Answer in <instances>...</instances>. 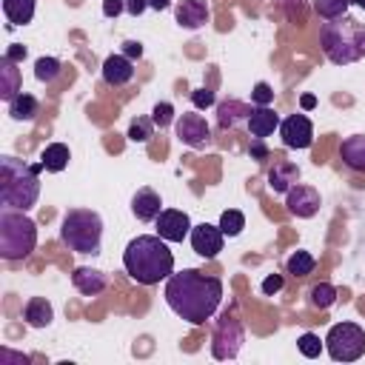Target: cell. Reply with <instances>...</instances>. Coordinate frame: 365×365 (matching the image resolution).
Masks as SVG:
<instances>
[{
  "mask_svg": "<svg viewBox=\"0 0 365 365\" xmlns=\"http://www.w3.org/2000/svg\"><path fill=\"white\" fill-rule=\"evenodd\" d=\"M14 66H17V63L3 54V60H0V77H3V83H0V97H3L6 103L20 94V71H17Z\"/></svg>",
  "mask_w": 365,
  "mask_h": 365,
  "instance_id": "obj_25",
  "label": "cell"
},
{
  "mask_svg": "<svg viewBox=\"0 0 365 365\" xmlns=\"http://www.w3.org/2000/svg\"><path fill=\"white\" fill-rule=\"evenodd\" d=\"M154 128H157V125H154L151 117H134L131 125H128V140H131V143H145Z\"/></svg>",
  "mask_w": 365,
  "mask_h": 365,
  "instance_id": "obj_32",
  "label": "cell"
},
{
  "mask_svg": "<svg viewBox=\"0 0 365 365\" xmlns=\"http://www.w3.org/2000/svg\"><path fill=\"white\" fill-rule=\"evenodd\" d=\"M71 282H74V288H77L83 297H97V294H103V291H106V285H108V277H106L100 268H88V265H80V268H74V274H71Z\"/></svg>",
  "mask_w": 365,
  "mask_h": 365,
  "instance_id": "obj_16",
  "label": "cell"
},
{
  "mask_svg": "<svg viewBox=\"0 0 365 365\" xmlns=\"http://www.w3.org/2000/svg\"><path fill=\"white\" fill-rule=\"evenodd\" d=\"M23 319H26L31 328H46V325H51V319H54V308H51V302H48L46 297H31V299L26 302V308H23Z\"/></svg>",
  "mask_w": 365,
  "mask_h": 365,
  "instance_id": "obj_22",
  "label": "cell"
},
{
  "mask_svg": "<svg viewBox=\"0 0 365 365\" xmlns=\"http://www.w3.org/2000/svg\"><path fill=\"white\" fill-rule=\"evenodd\" d=\"M339 157L351 171H365V134H351L339 145Z\"/></svg>",
  "mask_w": 365,
  "mask_h": 365,
  "instance_id": "obj_20",
  "label": "cell"
},
{
  "mask_svg": "<svg viewBox=\"0 0 365 365\" xmlns=\"http://www.w3.org/2000/svg\"><path fill=\"white\" fill-rule=\"evenodd\" d=\"M154 222H157V234L165 242H182L185 237H191V228H194L188 214L180 208H163Z\"/></svg>",
  "mask_w": 365,
  "mask_h": 365,
  "instance_id": "obj_10",
  "label": "cell"
},
{
  "mask_svg": "<svg viewBox=\"0 0 365 365\" xmlns=\"http://www.w3.org/2000/svg\"><path fill=\"white\" fill-rule=\"evenodd\" d=\"M299 106H302L305 111H311V108L317 106V97H314V94H302V97H299Z\"/></svg>",
  "mask_w": 365,
  "mask_h": 365,
  "instance_id": "obj_43",
  "label": "cell"
},
{
  "mask_svg": "<svg viewBox=\"0 0 365 365\" xmlns=\"http://www.w3.org/2000/svg\"><path fill=\"white\" fill-rule=\"evenodd\" d=\"M131 77H134V60H128L125 54L106 57V63H103V80L108 86H125V83H131Z\"/></svg>",
  "mask_w": 365,
  "mask_h": 365,
  "instance_id": "obj_19",
  "label": "cell"
},
{
  "mask_svg": "<svg viewBox=\"0 0 365 365\" xmlns=\"http://www.w3.org/2000/svg\"><path fill=\"white\" fill-rule=\"evenodd\" d=\"M354 3H356V6H359V9H365V0H354Z\"/></svg>",
  "mask_w": 365,
  "mask_h": 365,
  "instance_id": "obj_45",
  "label": "cell"
},
{
  "mask_svg": "<svg viewBox=\"0 0 365 365\" xmlns=\"http://www.w3.org/2000/svg\"><path fill=\"white\" fill-rule=\"evenodd\" d=\"M308 297H311V305H314V308L325 311V308H331V305L336 302V288H334L331 282H317V285L308 291Z\"/></svg>",
  "mask_w": 365,
  "mask_h": 365,
  "instance_id": "obj_30",
  "label": "cell"
},
{
  "mask_svg": "<svg viewBox=\"0 0 365 365\" xmlns=\"http://www.w3.org/2000/svg\"><path fill=\"white\" fill-rule=\"evenodd\" d=\"M259 288H262V294H265V297H274V294H279V291H282V277H279V274H268V277L262 279V285H259Z\"/></svg>",
  "mask_w": 365,
  "mask_h": 365,
  "instance_id": "obj_37",
  "label": "cell"
},
{
  "mask_svg": "<svg viewBox=\"0 0 365 365\" xmlns=\"http://www.w3.org/2000/svg\"><path fill=\"white\" fill-rule=\"evenodd\" d=\"M191 103H194L197 111H202V108H211V106L217 103V97H214L211 88H194V91H191Z\"/></svg>",
  "mask_w": 365,
  "mask_h": 365,
  "instance_id": "obj_36",
  "label": "cell"
},
{
  "mask_svg": "<svg viewBox=\"0 0 365 365\" xmlns=\"http://www.w3.org/2000/svg\"><path fill=\"white\" fill-rule=\"evenodd\" d=\"M248 151H251V157H254V160H265V157H268V148H265V143H262L259 137H254V143H251V148H248Z\"/></svg>",
  "mask_w": 365,
  "mask_h": 365,
  "instance_id": "obj_42",
  "label": "cell"
},
{
  "mask_svg": "<svg viewBox=\"0 0 365 365\" xmlns=\"http://www.w3.org/2000/svg\"><path fill=\"white\" fill-rule=\"evenodd\" d=\"M317 268V259L311 251H294L288 259H285V271L291 277H308L311 271Z\"/></svg>",
  "mask_w": 365,
  "mask_h": 365,
  "instance_id": "obj_27",
  "label": "cell"
},
{
  "mask_svg": "<svg viewBox=\"0 0 365 365\" xmlns=\"http://www.w3.org/2000/svg\"><path fill=\"white\" fill-rule=\"evenodd\" d=\"M60 240L68 251L77 254H100L103 245V217L91 208H71L60 222Z\"/></svg>",
  "mask_w": 365,
  "mask_h": 365,
  "instance_id": "obj_5",
  "label": "cell"
},
{
  "mask_svg": "<svg viewBox=\"0 0 365 365\" xmlns=\"http://www.w3.org/2000/svg\"><path fill=\"white\" fill-rule=\"evenodd\" d=\"M254 106L237 100V97H228L222 103H217V123L220 128H237L240 123H248V114H251Z\"/></svg>",
  "mask_w": 365,
  "mask_h": 365,
  "instance_id": "obj_17",
  "label": "cell"
},
{
  "mask_svg": "<svg viewBox=\"0 0 365 365\" xmlns=\"http://www.w3.org/2000/svg\"><path fill=\"white\" fill-rule=\"evenodd\" d=\"M123 268L140 285H157L174 274V254L160 234H140L125 245Z\"/></svg>",
  "mask_w": 365,
  "mask_h": 365,
  "instance_id": "obj_2",
  "label": "cell"
},
{
  "mask_svg": "<svg viewBox=\"0 0 365 365\" xmlns=\"http://www.w3.org/2000/svg\"><path fill=\"white\" fill-rule=\"evenodd\" d=\"M26 54H29V51H26V46H23V43H11V46L6 48V57H9V60H14V63L26 60Z\"/></svg>",
  "mask_w": 365,
  "mask_h": 365,
  "instance_id": "obj_40",
  "label": "cell"
},
{
  "mask_svg": "<svg viewBox=\"0 0 365 365\" xmlns=\"http://www.w3.org/2000/svg\"><path fill=\"white\" fill-rule=\"evenodd\" d=\"M325 348L334 362H356L365 354V331L356 322H336L325 334Z\"/></svg>",
  "mask_w": 365,
  "mask_h": 365,
  "instance_id": "obj_7",
  "label": "cell"
},
{
  "mask_svg": "<svg viewBox=\"0 0 365 365\" xmlns=\"http://www.w3.org/2000/svg\"><path fill=\"white\" fill-rule=\"evenodd\" d=\"M37 245V225L20 208L0 211V257L3 259H26Z\"/></svg>",
  "mask_w": 365,
  "mask_h": 365,
  "instance_id": "obj_6",
  "label": "cell"
},
{
  "mask_svg": "<svg viewBox=\"0 0 365 365\" xmlns=\"http://www.w3.org/2000/svg\"><path fill=\"white\" fill-rule=\"evenodd\" d=\"M160 211H163V200H160V194L154 188L143 185V188L134 191V197H131V214L140 222H154L160 217Z\"/></svg>",
  "mask_w": 365,
  "mask_h": 365,
  "instance_id": "obj_15",
  "label": "cell"
},
{
  "mask_svg": "<svg viewBox=\"0 0 365 365\" xmlns=\"http://www.w3.org/2000/svg\"><path fill=\"white\" fill-rule=\"evenodd\" d=\"M123 54H125L128 60H140V57H143V43H140V40H125V43H123Z\"/></svg>",
  "mask_w": 365,
  "mask_h": 365,
  "instance_id": "obj_38",
  "label": "cell"
},
{
  "mask_svg": "<svg viewBox=\"0 0 365 365\" xmlns=\"http://www.w3.org/2000/svg\"><path fill=\"white\" fill-rule=\"evenodd\" d=\"M174 128H177L180 143L188 145V148H202V145L211 140V125H208L205 117L197 114V111L180 114V117L174 120Z\"/></svg>",
  "mask_w": 365,
  "mask_h": 365,
  "instance_id": "obj_9",
  "label": "cell"
},
{
  "mask_svg": "<svg viewBox=\"0 0 365 365\" xmlns=\"http://www.w3.org/2000/svg\"><path fill=\"white\" fill-rule=\"evenodd\" d=\"M220 231L225 234V237H240L242 234V228H245V214L242 211H237V208H225L222 214H220Z\"/></svg>",
  "mask_w": 365,
  "mask_h": 365,
  "instance_id": "obj_28",
  "label": "cell"
},
{
  "mask_svg": "<svg viewBox=\"0 0 365 365\" xmlns=\"http://www.w3.org/2000/svg\"><path fill=\"white\" fill-rule=\"evenodd\" d=\"M242 339H245L242 322L237 317H228L225 314L217 322L214 336H211V354H214V359H234L240 354V348H242Z\"/></svg>",
  "mask_w": 365,
  "mask_h": 365,
  "instance_id": "obj_8",
  "label": "cell"
},
{
  "mask_svg": "<svg viewBox=\"0 0 365 365\" xmlns=\"http://www.w3.org/2000/svg\"><path fill=\"white\" fill-rule=\"evenodd\" d=\"M120 11H125V0H103V14L106 17H117Z\"/></svg>",
  "mask_w": 365,
  "mask_h": 365,
  "instance_id": "obj_39",
  "label": "cell"
},
{
  "mask_svg": "<svg viewBox=\"0 0 365 365\" xmlns=\"http://www.w3.org/2000/svg\"><path fill=\"white\" fill-rule=\"evenodd\" d=\"M145 9H148V0H125V11L131 17H140Z\"/></svg>",
  "mask_w": 365,
  "mask_h": 365,
  "instance_id": "obj_41",
  "label": "cell"
},
{
  "mask_svg": "<svg viewBox=\"0 0 365 365\" xmlns=\"http://www.w3.org/2000/svg\"><path fill=\"white\" fill-rule=\"evenodd\" d=\"M251 103L254 106H271L274 103V88L268 83H257L251 91Z\"/></svg>",
  "mask_w": 365,
  "mask_h": 365,
  "instance_id": "obj_35",
  "label": "cell"
},
{
  "mask_svg": "<svg viewBox=\"0 0 365 365\" xmlns=\"http://www.w3.org/2000/svg\"><path fill=\"white\" fill-rule=\"evenodd\" d=\"M168 6H171V0H148V9H154V11H163Z\"/></svg>",
  "mask_w": 365,
  "mask_h": 365,
  "instance_id": "obj_44",
  "label": "cell"
},
{
  "mask_svg": "<svg viewBox=\"0 0 365 365\" xmlns=\"http://www.w3.org/2000/svg\"><path fill=\"white\" fill-rule=\"evenodd\" d=\"M208 17H211V11H208V3L205 0H180L177 9H174L177 26L180 29H188V31L202 29L208 23Z\"/></svg>",
  "mask_w": 365,
  "mask_h": 365,
  "instance_id": "obj_14",
  "label": "cell"
},
{
  "mask_svg": "<svg viewBox=\"0 0 365 365\" xmlns=\"http://www.w3.org/2000/svg\"><path fill=\"white\" fill-rule=\"evenodd\" d=\"M9 117L11 120H34L37 117V97L20 91L14 100H9Z\"/></svg>",
  "mask_w": 365,
  "mask_h": 365,
  "instance_id": "obj_26",
  "label": "cell"
},
{
  "mask_svg": "<svg viewBox=\"0 0 365 365\" xmlns=\"http://www.w3.org/2000/svg\"><path fill=\"white\" fill-rule=\"evenodd\" d=\"M297 180H299V168L294 163H285V160L274 163V168L268 171V185L277 194H288V188L297 185Z\"/></svg>",
  "mask_w": 365,
  "mask_h": 365,
  "instance_id": "obj_21",
  "label": "cell"
},
{
  "mask_svg": "<svg viewBox=\"0 0 365 365\" xmlns=\"http://www.w3.org/2000/svg\"><path fill=\"white\" fill-rule=\"evenodd\" d=\"M245 125H248L251 137L265 140V137L274 134V128H279V114H274L271 106H254L251 114H248V123H245Z\"/></svg>",
  "mask_w": 365,
  "mask_h": 365,
  "instance_id": "obj_18",
  "label": "cell"
},
{
  "mask_svg": "<svg viewBox=\"0 0 365 365\" xmlns=\"http://www.w3.org/2000/svg\"><path fill=\"white\" fill-rule=\"evenodd\" d=\"M279 134L288 148H311L314 143V125L305 114H288L279 120Z\"/></svg>",
  "mask_w": 365,
  "mask_h": 365,
  "instance_id": "obj_11",
  "label": "cell"
},
{
  "mask_svg": "<svg viewBox=\"0 0 365 365\" xmlns=\"http://www.w3.org/2000/svg\"><path fill=\"white\" fill-rule=\"evenodd\" d=\"M40 171L43 163H23L11 154L0 157V202L9 208L29 211L40 197Z\"/></svg>",
  "mask_w": 365,
  "mask_h": 365,
  "instance_id": "obj_4",
  "label": "cell"
},
{
  "mask_svg": "<svg viewBox=\"0 0 365 365\" xmlns=\"http://www.w3.org/2000/svg\"><path fill=\"white\" fill-rule=\"evenodd\" d=\"M165 302L180 319L191 325H202L217 314L222 302V282L197 268L177 271L165 282Z\"/></svg>",
  "mask_w": 365,
  "mask_h": 365,
  "instance_id": "obj_1",
  "label": "cell"
},
{
  "mask_svg": "<svg viewBox=\"0 0 365 365\" xmlns=\"http://www.w3.org/2000/svg\"><path fill=\"white\" fill-rule=\"evenodd\" d=\"M297 348H299V354H302V356L317 359V356L322 354V348H325V339H319L317 334H302V336L297 339Z\"/></svg>",
  "mask_w": 365,
  "mask_h": 365,
  "instance_id": "obj_33",
  "label": "cell"
},
{
  "mask_svg": "<svg viewBox=\"0 0 365 365\" xmlns=\"http://www.w3.org/2000/svg\"><path fill=\"white\" fill-rule=\"evenodd\" d=\"M151 120H154V125L163 131V128H168L171 123H174V106L168 103V100H160V103H154V108H151Z\"/></svg>",
  "mask_w": 365,
  "mask_h": 365,
  "instance_id": "obj_34",
  "label": "cell"
},
{
  "mask_svg": "<svg viewBox=\"0 0 365 365\" xmlns=\"http://www.w3.org/2000/svg\"><path fill=\"white\" fill-rule=\"evenodd\" d=\"M319 46L334 66H351L365 57V23L342 14L319 26Z\"/></svg>",
  "mask_w": 365,
  "mask_h": 365,
  "instance_id": "obj_3",
  "label": "cell"
},
{
  "mask_svg": "<svg viewBox=\"0 0 365 365\" xmlns=\"http://www.w3.org/2000/svg\"><path fill=\"white\" fill-rule=\"evenodd\" d=\"M222 240H225V234L220 231V225L200 222V225L191 228V248H194L202 259H214V257L222 251Z\"/></svg>",
  "mask_w": 365,
  "mask_h": 365,
  "instance_id": "obj_13",
  "label": "cell"
},
{
  "mask_svg": "<svg viewBox=\"0 0 365 365\" xmlns=\"http://www.w3.org/2000/svg\"><path fill=\"white\" fill-rule=\"evenodd\" d=\"M60 71H63V63H60L57 57H37V60H34V77H37L40 83H51Z\"/></svg>",
  "mask_w": 365,
  "mask_h": 365,
  "instance_id": "obj_31",
  "label": "cell"
},
{
  "mask_svg": "<svg viewBox=\"0 0 365 365\" xmlns=\"http://www.w3.org/2000/svg\"><path fill=\"white\" fill-rule=\"evenodd\" d=\"M354 0H314V11L322 17V20H336L342 14H348Z\"/></svg>",
  "mask_w": 365,
  "mask_h": 365,
  "instance_id": "obj_29",
  "label": "cell"
},
{
  "mask_svg": "<svg viewBox=\"0 0 365 365\" xmlns=\"http://www.w3.org/2000/svg\"><path fill=\"white\" fill-rule=\"evenodd\" d=\"M37 0H3V14L9 17V26H29L34 20Z\"/></svg>",
  "mask_w": 365,
  "mask_h": 365,
  "instance_id": "obj_23",
  "label": "cell"
},
{
  "mask_svg": "<svg viewBox=\"0 0 365 365\" xmlns=\"http://www.w3.org/2000/svg\"><path fill=\"white\" fill-rule=\"evenodd\" d=\"M285 205H288V211H291L294 217L308 220V217H314V214L319 211V191H317L314 185H302V182H297V185L288 188V194H285Z\"/></svg>",
  "mask_w": 365,
  "mask_h": 365,
  "instance_id": "obj_12",
  "label": "cell"
},
{
  "mask_svg": "<svg viewBox=\"0 0 365 365\" xmlns=\"http://www.w3.org/2000/svg\"><path fill=\"white\" fill-rule=\"evenodd\" d=\"M68 160H71V151H68L66 143H48V145L43 148V154H40L43 168L51 171V174H60V171L68 165Z\"/></svg>",
  "mask_w": 365,
  "mask_h": 365,
  "instance_id": "obj_24",
  "label": "cell"
}]
</instances>
